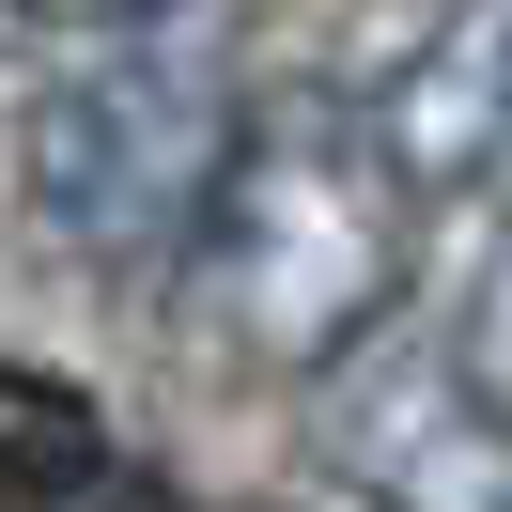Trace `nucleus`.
<instances>
[{
  "label": "nucleus",
  "mask_w": 512,
  "mask_h": 512,
  "mask_svg": "<svg viewBox=\"0 0 512 512\" xmlns=\"http://www.w3.org/2000/svg\"><path fill=\"white\" fill-rule=\"evenodd\" d=\"M16 32H32V0H0V47H16Z\"/></svg>",
  "instance_id": "8"
},
{
  "label": "nucleus",
  "mask_w": 512,
  "mask_h": 512,
  "mask_svg": "<svg viewBox=\"0 0 512 512\" xmlns=\"http://www.w3.org/2000/svg\"><path fill=\"white\" fill-rule=\"evenodd\" d=\"M109 481V404L47 357H0V512H63Z\"/></svg>",
  "instance_id": "5"
},
{
  "label": "nucleus",
  "mask_w": 512,
  "mask_h": 512,
  "mask_svg": "<svg viewBox=\"0 0 512 512\" xmlns=\"http://www.w3.org/2000/svg\"><path fill=\"white\" fill-rule=\"evenodd\" d=\"M311 450L357 512H512V404L466 373L450 326L373 311L311 373Z\"/></svg>",
  "instance_id": "3"
},
{
  "label": "nucleus",
  "mask_w": 512,
  "mask_h": 512,
  "mask_svg": "<svg viewBox=\"0 0 512 512\" xmlns=\"http://www.w3.org/2000/svg\"><path fill=\"white\" fill-rule=\"evenodd\" d=\"M233 140H249V63L187 0L171 16H109V32H78L47 63L32 125H16V218H32V249L94 264V280L187 264Z\"/></svg>",
  "instance_id": "1"
},
{
  "label": "nucleus",
  "mask_w": 512,
  "mask_h": 512,
  "mask_svg": "<svg viewBox=\"0 0 512 512\" xmlns=\"http://www.w3.org/2000/svg\"><path fill=\"white\" fill-rule=\"evenodd\" d=\"M450 342H466V373L512 404V171H497V233H481V264H466V311H450Z\"/></svg>",
  "instance_id": "6"
},
{
  "label": "nucleus",
  "mask_w": 512,
  "mask_h": 512,
  "mask_svg": "<svg viewBox=\"0 0 512 512\" xmlns=\"http://www.w3.org/2000/svg\"><path fill=\"white\" fill-rule=\"evenodd\" d=\"M404 218L419 202L388 187V156L357 140V109H264L249 94V140H233L218 202L187 233V280H202L218 357L326 373L373 311H404Z\"/></svg>",
  "instance_id": "2"
},
{
  "label": "nucleus",
  "mask_w": 512,
  "mask_h": 512,
  "mask_svg": "<svg viewBox=\"0 0 512 512\" xmlns=\"http://www.w3.org/2000/svg\"><path fill=\"white\" fill-rule=\"evenodd\" d=\"M342 109H357V140L388 156V187L419 218L435 202H481L512 171V0H419Z\"/></svg>",
  "instance_id": "4"
},
{
  "label": "nucleus",
  "mask_w": 512,
  "mask_h": 512,
  "mask_svg": "<svg viewBox=\"0 0 512 512\" xmlns=\"http://www.w3.org/2000/svg\"><path fill=\"white\" fill-rule=\"evenodd\" d=\"M109 16H171V0H32V32H109Z\"/></svg>",
  "instance_id": "7"
}]
</instances>
